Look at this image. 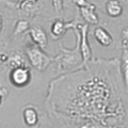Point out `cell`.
I'll list each match as a JSON object with an SVG mask.
<instances>
[{"mask_svg":"<svg viewBox=\"0 0 128 128\" xmlns=\"http://www.w3.org/2000/svg\"><path fill=\"white\" fill-rule=\"evenodd\" d=\"M54 79L48 88L46 109L60 126L70 128H125L126 109L118 86L116 66L107 77L102 74L104 62L98 60Z\"/></svg>","mask_w":128,"mask_h":128,"instance_id":"6da1fadb","label":"cell"},{"mask_svg":"<svg viewBox=\"0 0 128 128\" xmlns=\"http://www.w3.org/2000/svg\"><path fill=\"white\" fill-rule=\"evenodd\" d=\"M78 27V26H77ZM74 32L76 34V46L74 49L61 46V51L54 57V62H57L58 72H66L82 65V56L80 50V31L78 28H75Z\"/></svg>","mask_w":128,"mask_h":128,"instance_id":"7a4b0ae2","label":"cell"},{"mask_svg":"<svg viewBox=\"0 0 128 128\" xmlns=\"http://www.w3.org/2000/svg\"><path fill=\"white\" fill-rule=\"evenodd\" d=\"M26 56L30 65L40 73H43L49 66V64L54 61V57H49L44 52L41 47L35 44H31L26 47Z\"/></svg>","mask_w":128,"mask_h":128,"instance_id":"3957f363","label":"cell"},{"mask_svg":"<svg viewBox=\"0 0 128 128\" xmlns=\"http://www.w3.org/2000/svg\"><path fill=\"white\" fill-rule=\"evenodd\" d=\"M31 79L32 74L29 65H24L11 70L10 81L12 86H14L15 88H18V89L26 88L31 82Z\"/></svg>","mask_w":128,"mask_h":128,"instance_id":"277c9868","label":"cell"},{"mask_svg":"<svg viewBox=\"0 0 128 128\" xmlns=\"http://www.w3.org/2000/svg\"><path fill=\"white\" fill-rule=\"evenodd\" d=\"M78 29L80 31V50H81L82 56V65H86L92 61V49L90 43L88 41V30H89V25L86 24H78Z\"/></svg>","mask_w":128,"mask_h":128,"instance_id":"5b68a950","label":"cell"},{"mask_svg":"<svg viewBox=\"0 0 128 128\" xmlns=\"http://www.w3.org/2000/svg\"><path fill=\"white\" fill-rule=\"evenodd\" d=\"M78 24L76 20L74 22H64L62 19H56L54 22L51 24L50 27V34L54 41L62 38L65 33L68 30H74L75 28H77Z\"/></svg>","mask_w":128,"mask_h":128,"instance_id":"8992f818","label":"cell"},{"mask_svg":"<svg viewBox=\"0 0 128 128\" xmlns=\"http://www.w3.org/2000/svg\"><path fill=\"white\" fill-rule=\"evenodd\" d=\"M29 36L31 38V41L33 42V44L41 47L43 50L47 49L48 36H47L46 32L43 30L42 27H38V26L31 27L29 30Z\"/></svg>","mask_w":128,"mask_h":128,"instance_id":"52a82bcc","label":"cell"},{"mask_svg":"<svg viewBox=\"0 0 128 128\" xmlns=\"http://www.w3.org/2000/svg\"><path fill=\"white\" fill-rule=\"evenodd\" d=\"M22 118L29 128H38L40 125V113L34 106H27L22 110Z\"/></svg>","mask_w":128,"mask_h":128,"instance_id":"ba28073f","label":"cell"},{"mask_svg":"<svg viewBox=\"0 0 128 128\" xmlns=\"http://www.w3.org/2000/svg\"><path fill=\"white\" fill-rule=\"evenodd\" d=\"M80 16L88 25H98L99 24V17L96 13V6L94 3H89L86 6L78 8Z\"/></svg>","mask_w":128,"mask_h":128,"instance_id":"9c48e42d","label":"cell"},{"mask_svg":"<svg viewBox=\"0 0 128 128\" xmlns=\"http://www.w3.org/2000/svg\"><path fill=\"white\" fill-rule=\"evenodd\" d=\"M93 35L95 41L97 42L99 45H102V47H109L113 43V38L109 33V31L106 30L102 27H96L93 31Z\"/></svg>","mask_w":128,"mask_h":128,"instance_id":"30bf717a","label":"cell"},{"mask_svg":"<svg viewBox=\"0 0 128 128\" xmlns=\"http://www.w3.org/2000/svg\"><path fill=\"white\" fill-rule=\"evenodd\" d=\"M106 12L110 17L118 18L122 16L124 12L123 3L120 0H108L106 2Z\"/></svg>","mask_w":128,"mask_h":128,"instance_id":"8fae6325","label":"cell"},{"mask_svg":"<svg viewBox=\"0 0 128 128\" xmlns=\"http://www.w3.org/2000/svg\"><path fill=\"white\" fill-rule=\"evenodd\" d=\"M121 73L125 90L128 93V47L122 48V59H121Z\"/></svg>","mask_w":128,"mask_h":128,"instance_id":"7c38bea8","label":"cell"},{"mask_svg":"<svg viewBox=\"0 0 128 128\" xmlns=\"http://www.w3.org/2000/svg\"><path fill=\"white\" fill-rule=\"evenodd\" d=\"M8 67L10 70H13V68H16V67H19V66H24V65H28V62L20 51H14L13 54L10 56V59L9 61L6 63Z\"/></svg>","mask_w":128,"mask_h":128,"instance_id":"4fadbf2b","label":"cell"},{"mask_svg":"<svg viewBox=\"0 0 128 128\" xmlns=\"http://www.w3.org/2000/svg\"><path fill=\"white\" fill-rule=\"evenodd\" d=\"M38 0H19L17 2V6L19 10H22L29 13V12L33 11V9L36 6V3H38Z\"/></svg>","mask_w":128,"mask_h":128,"instance_id":"5bb4252c","label":"cell"},{"mask_svg":"<svg viewBox=\"0 0 128 128\" xmlns=\"http://www.w3.org/2000/svg\"><path fill=\"white\" fill-rule=\"evenodd\" d=\"M30 30V24L27 20H24V19H20L16 22V25L14 27V31H13V35L14 36H18L22 33H24L25 31Z\"/></svg>","mask_w":128,"mask_h":128,"instance_id":"9a60e30c","label":"cell"},{"mask_svg":"<svg viewBox=\"0 0 128 128\" xmlns=\"http://www.w3.org/2000/svg\"><path fill=\"white\" fill-rule=\"evenodd\" d=\"M121 45H122V48L128 47V27H126L125 29H123V31H122Z\"/></svg>","mask_w":128,"mask_h":128,"instance_id":"2e32d148","label":"cell"},{"mask_svg":"<svg viewBox=\"0 0 128 128\" xmlns=\"http://www.w3.org/2000/svg\"><path fill=\"white\" fill-rule=\"evenodd\" d=\"M9 94H10V91L6 86L0 88V102H1V105L3 104V102L6 100V98L9 97Z\"/></svg>","mask_w":128,"mask_h":128,"instance_id":"e0dca14e","label":"cell"},{"mask_svg":"<svg viewBox=\"0 0 128 128\" xmlns=\"http://www.w3.org/2000/svg\"><path fill=\"white\" fill-rule=\"evenodd\" d=\"M54 9L57 12H61L63 10V0H51Z\"/></svg>","mask_w":128,"mask_h":128,"instance_id":"ac0fdd59","label":"cell"},{"mask_svg":"<svg viewBox=\"0 0 128 128\" xmlns=\"http://www.w3.org/2000/svg\"><path fill=\"white\" fill-rule=\"evenodd\" d=\"M74 3L76 6H77L78 8H82V6H86L89 4V1L88 0H74Z\"/></svg>","mask_w":128,"mask_h":128,"instance_id":"d6986e66","label":"cell"},{"mask_svg":"<svg viewBox=\"0 0 128 128\" xmlns=\"http://www.w3.org/2000/svg\"><path fill=\"white\" fill-rule=\"evenodd\" d=\"M10 59V56H8L6 54H3L1 52V56H0V63L1 64H6L8 61Z\"/></svg>","mask_w":128,"mask_h":128,"instance_id":"ffe728a7","label":"cell"}]
</instances>
